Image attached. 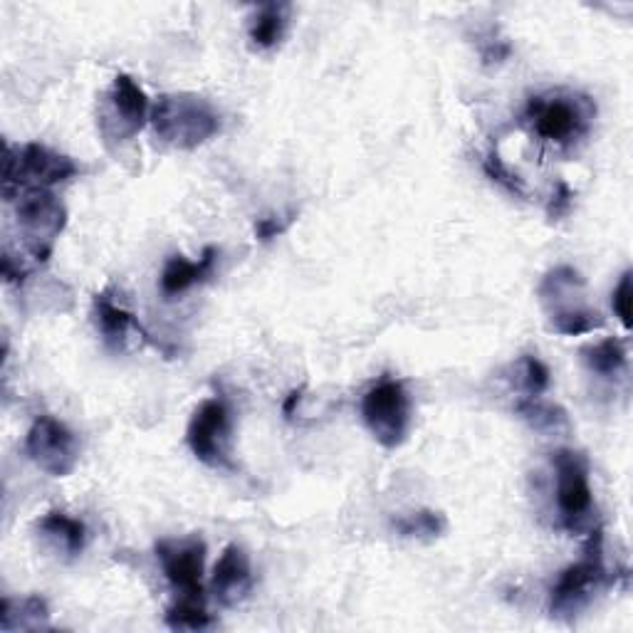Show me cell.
<instances>
[{
    "instance_id": "1",
    "label": "cell",
    "mask_w": 633,
    "mask_h": 633,
    "mask_svg": "<svg viewBox=\"0 0 633 633\" xmlns=\"http://www.w3.org/2000/svg\"><path fill=\"white\" fill-rule=\"evenodd\" d=\"M151 127L174 149H196L220 131V115L198 95H161L151 107Z\"/></svg>"
},
{
    "instance_id": "2",
    "label": "cell",
    "mask_w": 633,
    "mask_h": 633,
    "mask_svg": "<svg viewBox=\"0 0 633 633\" xmlns=\"http://www.w3.org/2000/svg\"><path fill=\"white\" fill-rule=\"evenodd\" d=\"M594 115L596 107L592 99L570 92L532 97L525 109L532 131L554 147H572L576 139H582L592 127Z\"/></svg>"
},
{
    "instance_id": "3",
    "label": "cell",
    "mask_w": 633,
    "mask_h": 633,
    "mask_svg": "<svg viewBox=\"0 0 633 633\" xmlns=\"http://www.w3.org/2000/svg\"><path fill=\"white\" fill-rule=\"evenodd\" d=\"M609 584V572L604 564V532L596 527L589 532V542L580 562L566 566L552 589L550 611L557 619H570L592 602L594 592Z\"/></svg>"
},
{
    "instance_id": "4",
    "label": "cell",
    "mask_w": 633,
    "mask_h": 633,
    "mask_svg": "<svg viewBox=\"0 0 633 633\" xmlns=\"http://www.w3.org/2000/svg\"><path fill=\"white\" fill-rule=\"evenodd\" d=\"M80 174L70 157L52 151L42 144H26L23 149L6 151V174H3V194L8 201H13L23 191L32 188H50L70 181L72 176Z\"/></svg>"
},
{
    "instance_id": "5",
    "label": "cell",
    "mask_w": 633,
    "mask_h": 633,
    "mask_svg": "<svg viewBox=\"0 0 633 633\" xmlns=\"http://www.w3.org/2000/svg\"><path fill=\"white\" fill-rule=\"evenodd\" d=\"M16 220L20 233H23L28 253L36 260L46 263L55 240L60 238L65 224H68V210L48 188H32V191L18 196Z\"/></svg>"
},
{
    "instance_id": "6",
    "label": "cell",
    "mask_w": 633,
    "mask_h": 633,
    "mask_svg": "<svg viewBox=\"0 0 633 633\" xmlns=\"http://www.w3.org/2000/svg\"><path fill=\"white\" fill-rule=\"evenodd\" d=\"M362 416L366 428L384 448L394 451L402 446L411 426V398L404 382L386 376L374 384L362 398Z\"/></svg>"
},
{
    "instance_id": "7",
    "label": "cell",
    "mask_w": 633,
    "mask_h": 633,
    "mask_svg": "<svg viewBox=\"0 0 633 633\" xmlns=\"http://www.w3.org/2000/svg\"><path fill=\"white\" fill-rule=\"evenodd\" d=\"M554 473H557V507L562 525L566 530H582L592 513L594 497L589 485V463L576 451H557L552 455Z\"/></svg>"
},
{
    "instance_id": "8",
    "label": "cell",
    "mask_w": 633,
    "mask_h": 633,
    "mask_svg": "<svg viewBox=\"0 0 633 633\" xmlns=\"http://www.w3.org/2000/svg\"><path fill=\"white\" fill-rule=\"evenodd\" d=\"M188 448L210 468H233L230 461V411L220 398H208L196 408L186 433Z\"/></svg>"
},
{
    "instance_id": "9",
    "label": "cell",
    "mask_w": 633,
    "mask_h": 633,
    "mask_svg": "<svg viewBox=\"0 0 633 633\" xmlns=\"http://www.w3.org/2000/svg\"><path fill=\"white\" fill-rule=\"evenodd\" d=\"M26 453L42 473L52 477H68L80 458L75 433L52 416L36 418L26 436Z\"/></svg>"
},
{
    "instance_id": "10",
    "label": "cell",
    "mask_w": 633,
    "mask_h": 633,
    "mask_svg": "<svg viewBox=\"0 0 633 633\" xmlns=\"http://www.w3.org/2000/svg\"><path fill=\"white\" fill-rule=\"evenodd\" d=\"M157 554L164 566V574L179 599H201L204 596V564L206 544L191 540H164L157 544Z\"/></svg>"
},
{
    "instance_id": "11",
    "label": "cell",
    "mask_w": 633,
    "mask_h": 633,
    "mask_svg": "<svg viewBox=\"0 0 633 633\" xmlns=\"http://www.w3.org/2000/svg\"><path fill=\"white\" fill-rule=\"evenodd\" d=\"M107 102L109 107L105 117L99 119V125H102V131L109 139L117 141L131 139L139 135L144 125H147L149 99L129 75L115 77L112 90L107 95Z\"/></svg>"
},
{
    "instance_id": "12",
    "label": "cell",
    "mask_w": 633,
    "mask_h": 633,
    "mask_svg": "<svg viewBox=\"0 0 633 633\" xmlns=\"http://www.w3.org/2000/svg\"><path fill=\"white\" fill-rule=\"evenodd\" d=\"M253 570L248 554L238 544H228L216 562L214 570V592L224 606H236L250 594Z\"/></svg>"
},
{
    "instance_id": "13",
    "label": "cell",
    "mask_w": 633,
    "mask_h": 633,
    "mask_svg": "<svg viewBox=\"0 0 633 633\" xmlns=\"http://www.w3.org/2000/svg\"><path fill=\"white\" fill-rule=\"evenodd\" d=\"M216 258H218L216 248H206L198 260H186L184 255H171L161 273V293L174 299L184 295L186 290H191L194 285L206 283L208 277L214 275Z\"/></svg>"
},
{
    "instance_id": "14",
    "label": "cell",
    "mask_w": 633,
    "mask_h": 633,
    "mask_svg": "<svg viewBox=\"0 0 633 633\" xmlns=\"http://www.w3.org/2000/svg\"><path fill=\"white\" fill-rule=\"evenodd\" d=\"M95 322L105 344L112 349H125V342L131 329L144 332L139 319L131 315L127 307L117 305L109 293H99L95 297Z\"/></svg>"
},
{
    "instance_id": "15",
    "label": "cell",
    "mask_w": 633,
    "mask_h": 633,
    "mask_svg": "<svg viewBox=\"0 0 633 633\" xmlns=\"http://www.w3.org/2000/svg\"><path fill=\"white\" fill-rule=\"evenodd\" d=\"M40 532L52 542H58L62 552L68 557H77L82 554L85 542H87V530L82 520H75L68 513H60V510H52L46 517L38 522Z\"/></svg>"
},
{
    "instance_id": "16",
    "label": "cell",
    "mask_w": 633,
    "mask_h": 633,
    "mask_svg": "<svg viewBox=\"0 0 633 633\" xmlns=\"http://www.w3.org/2000/svg\"><path fill=\"white\" fill-rule=\"evenodd\" d=\"M287 28V6H263L250 20V42L258 50H270L283 40Z\"/></svg>"
},
{
    "instance_id": "17",
    "label": "cell",
    "mask_w": 633,
    "mask_h": 633,
    "mask_svg": "<svg viewBox=\"0 0 633 633\" xmlns=\"http://www.w3.org/2000/svg\"><path fill=\"white\" fill-rule=\"evenodd\" d=\"M580 290H584V277L574 268H570V265H560V268H554L544 275V280L540 285V297L547 305H552V309H560L566 305H574L566 297H574V293Z\"/></svg>"
},
{
    "instance_id": "18",
    "label": "cell",
    "mask_w": 633,
    "mask_h": 633,
    "mask_svg": "<svg viewBox=\"0 0 633 633\" xmlns=\"http://www.w3.org/2000/svg\"><path fill=\"white\" fill-rule=\"evenodd\" d=\"M582 354H584V362L589 369L606 376V379H614V376H619L626 369V362H629L626 344L616 337H606L604 342L594 344V347H586Z\"/></svg>"
},
{
    "instance_id": "19",
    "label": "cell",
    "mask_w": 633,
    "mask_h": 633,
    "mask_svg": "<svg viewBox=\"0 0 633 633\" xmlns=\"http://www.w3.org/2000/svg\"><path fill=\"white\" fill-rule=\"evenodd\" d=\"M550 319H552V329L564 337H580L604 327V317L582 305H566L560 309H552Z\"/></svg>"
},
{
    "instance_id": "20",
    "label": "cell",
    "mask_w": 633,
    "mask_h": 633,
    "mask_svg": "<svg viewBox=\"0 0 633 633\" xmlns=\"http://www.w3.org/2000/svg\"><path fill=\"white\" fill-rule=\"evenodd\" d=\"M394 530L402 537H416V540H433L446 532V517L433 510H418L404 517L394 520Z\"/></svg>"
},
{
    "instance_id": "21",
    "label": "cell",
    "mask_w": 633,
    "mask_h": 633,
    "mask_svg": "<svg viewBox=\"0 0 633 633\" xmlns=\"http://www.w3.org/2000/svg\"><path fill=\"white\" fill-rule=\"evenodd\" d=\"M166 624L171 629L201 631L210 626V614L206 611V602L201 599H179L166 614Z\"/></svg>"
},
{
    "instance_id": "22",
    "label": "cell",
    "mask_w": 633,
    "mask_h": 633,
    "mask_svg": "<svg viewBox=\"0 0 633 633\" xmlns=\"http://www.w3.org/2000/svg\"><path fill=\"white\" fill-rule=\"evenodd\" d=\"M517 411H520V416L527 421V424H532L540 431L557 428L566 421L562 408L552 406V404H542L540 398H525V402L517 404Z\"/></svg>"
},
{
    "instance_id": "23",
    "label": "cell",
    "mask_w": 633,
    "mask_h": 633,
    "mask_svg": "<svg viewBox=\"0 0 633 633\" xmlns=\"http://www.w3.org/2000/svg\"><path fill=\"white\" fill-rule=\"evenodd\" d=\"M483 171L487 174V179H493L497 186H503L507 194H513L517 198H525V184H522L520 176L515 171H510V166L500 159V154L491 151L483 161Z\"/></svg>"
},
{
    "instance_id": "24",
    "label": "cell",
    "mask_w": 633,
    "mask_h": 633,
    "mask_svg": "<svg viewBox=\"0 0 633 633\" xmlns=\"http://www.w3.org/2000/svg\"><path fill=\"white\" fill-rule=\"evenodd\" d=\"M522 384L530 398H540L550 388V369L537 357H522Z\"/></svg>"
},
{
    "instance_id": "25",
    "label": "cell",
    "mask_w": 633,
    "mask_h": 633,
    "mask_svg": "<svg viewBox=\"0 0 633 633\" xmlns=\"http://www.w3.org/2000/svg\"><path fill=\"white\" fill-rule=\"evenodd\" d=\"M611 307H614V315L619 317L621 325L631 329V270L621 275L619 285L611 293Z\"/></svg>"
},
{
    "instance_id": "26",
    "label": "cell",
    "mask_w": 633,
    "mask_h": 633,
    "mask_svg": "<svg viewBox=\"0 0 633 633\" xmlns=\"http://www.w3.org/2000/svg\"><path fill=\"white\" fill-rule=\"evenodd\" d=\"M572 206H574V191L564 181H560L557 186H554L552 198H550V204H547V216L552 220H560V218H564L566 214H570Z\"/></svg>"
},
{
    "instance_id": "27",
    "label": "cell",
    "mask_w": 633,
    "mask_h": 633,
    "mask_svg": "<svg viewBox=\"0 0 633 633\" xmlns=\"http://www.w3.org/2000/svg\"><path fill=\"white\" fill-rule=\"evenodd\" d=\"M287 224H290V220H283L280 216H265L258 220V224H255V236H258V240L268 243L277 236H283V233L287 230Z\"/></svg>"
},
{
    "instance_id": "28",
    "label": "cell",
    "mask_w": 633,
    "mask_h": 633,
    "mask_svg": "<svg viewBox=\"0 0 633 633\" xmlns=\"http://www.w3.org/2000/svg\"><path fill=\"white\" fill-rule=\"evenodd\" d=\"M303 394H305V386H299L295 388V392L285 398V404H283V411H285V416H293L295 414V406L303 402Z\"/></svg>"
}]
</instances>
